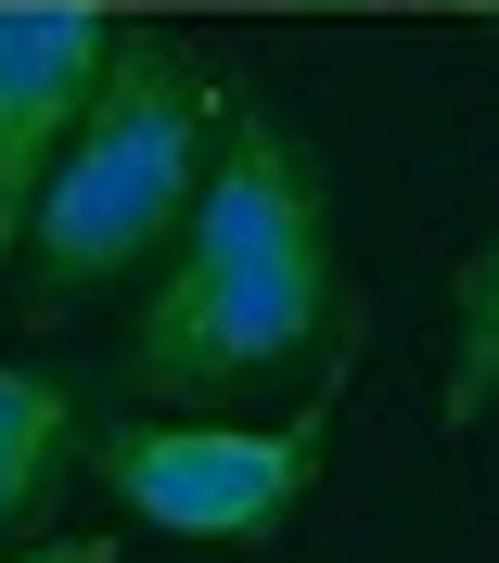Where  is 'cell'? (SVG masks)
I'll use <instances>...</instances> for the list:
<instances>
[{"label":"cell","mask_w":499,"mask_h":563,"mask_svg":"<svg viewBox=\"0 0 499 563\" xmlns=\"http://www.w3.org/2000/svg\"><path fill=\"white\" fill-rule=\"evenodd\" d=\"M358 333L346 269H333V179L321 154L282 129V115L231 103L218 129V167L179 218L154 295L129 308V346H115V385L129 397H244L269 372H295L308 346Z\"/></svg>","instance_id":"cell-1"},{"label":"cell","mask_w":499,"mask_h":563,"mask_svg":"<svg viewBox=\"0 0 499 563\" xmlns=\"http://www.w3.org/2000/svg\"><path fill=\"white\" fill-rule=\"evenodd\" d=\"M487 410H499V231L448 282V422H487Z\"/></svg>","instance_id":"cell-6"},{"label":"cell","mask_w":499,"mask_h":563,"mask_svg":"<svg viewBox=\"0 0 499 563\" xmlns=\"http://www.w3.org/2000/svg\"><path fill=\"white\" fill-rule=\"evenodd\" d=\"M103 65H115L103 0H0V269L26 256V218L52 192V167H65Z\"/></svg>","instance_id":"cell-4"},{"label":"cell","mask_w":499,"mask_h":563,"mask_svg":"<svg viewBox=\"0 0 499 563\" xmlns=\"http://www.w3.org/2000/svg\"><path fill=\"white\" fill-rule=\"evenodd\" d=\"M218 129H231V90H218L206 52H179L167 26H115V65L77 115L65 167L26 218V295L38 320L90 308L103 282H129L142 256L179 244V218L218 167Z\"/></svg>","instance_id":"cell-2"},{"label":"cell","mask_w":499,"mask_h":563,"mask_svg":"<svg viewBox=\"0 0 499 563\" xmlns=\"http://www.w3.org/2000/svg\"><path fill=\"white\" fill-rule=\"evenodd\" d=\"M346 372V358H333ZM333 372L295 422H167V410H129V422H90V474L129 526L154 538H192V551H256L308 512L333 461Z\"/></svg>","instance_id":"cell-3"},{"label":"cell","mask_w":499,"mask_h":563,"mask_svg":"<svg viewBox=\"0 0 499 563\" xmlns=\"http://www.w3.org/2000/svg\"><path fill=\"white\" fill-rule=\"evenodd\" d=\"M0 563H115V538L90 526V538H0Z\"/></svg>","instance_id":"cell-7"},{"label":"cell","mask_w":499,"mask_h":563,"mask_svg":"<svg viewBox=\"0 0 499 563\" xmlns=\"http://www.w3.org/2000/svg\"><path fill=\"white\" fill-rule=\"evenodd\" d=\"M77 461H90V385L52 358H0V538L52 526Z\"/></svg>","instance_id":"cell-5"}]
</instances>
